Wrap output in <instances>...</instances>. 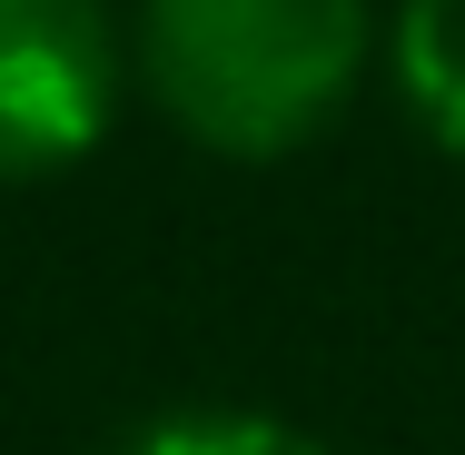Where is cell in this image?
<instances>
[{"label":"cell","mask_w":465,"mask_h":455,"mask_svg":"<svg viewBox=\"0 0 465 455\" xmlns=\"http://www.w3.org/2000/svg\"><path fill=\"white\" fill-rule=\"evenodd\" d=\"M119 455H317V436H297L287 416H258V406H179L139 426Z\"/></svg>","instance_id":"4"},{"label":"cell","mask_w":465,"mask_h":455,"mask_svg":"<svg viewBox=\"0 0 465 455\" xmlns=\"http://www.w3.org/2000/svg\"><path fill=\"white\" fill-rule=\"evenodd\" d=\"M386 80L426 149L465 159V0H406L386 30Z\"/></svg>","instance_id":"3"},{"label":"cell","mask_w":465,"mask_h":455,"mask_svg":"<svg viewBox=\"0 0 465 455\" xmlns=\"http://www.w3.org/2000/svg\"><path fill=\"white\" fill-rule=\"evenodd\" d=\"M119 109L109 0H0V179L90 159Z\"/></svg>","instance_id":"2"},{"label":"cell","mask_w":465,"mask_h":455,"mask_svg":"<svg viewBox=\"0 0 465 455\" xmlns=\"http://www.w3.org/2000/svg\"><path fill=\"white\" fill-rule=\"evenodd\" d=\"M376 60L367 0H139V70L218 159H287L347 119Z\"/></svg>","instance_id":"1"}]
</instances>
